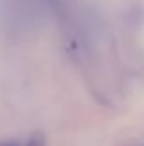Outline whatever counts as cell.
Here are the masks:
<instances>
[{"mask_svg":"<svg viewBox=\"0 0 144 146\" xmlns=\"http://www.w3.org/2000/svg\"><path fill=\"white\" fill-rule=\"evenodd\" d=\"M26 146H44V137L41 135V133H33V135L28 139Z\"/></svg>","mask_w":144,"mask_h":146,"instance_id":"cell-1","label":"cell"},{"mask_svg":"<svg viewBox=\"0 0 144 146\" xmlns=\"http://www.w3.org/2000/svg\"><path fill=\"white\" fill-rule=\"evenodd\" d=\"M0 146H20L17 141H7V143H0Z\"/></svg>","mask_w":144,"mask_h":146,"instance_id":"cell-2","label":"cell"}]
</instances>
